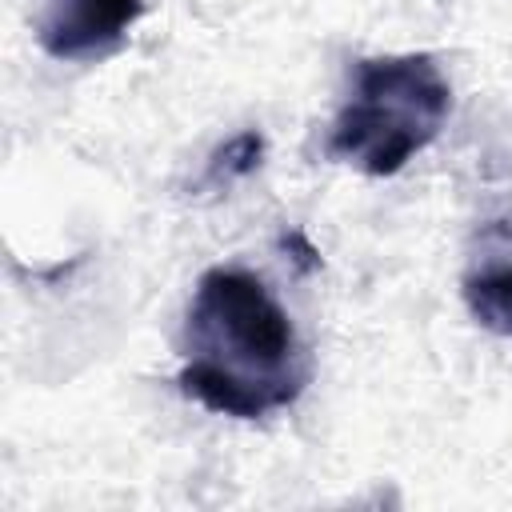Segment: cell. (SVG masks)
Returning <instances> with one entry per match:
<instances>
[{
  "label": "cell",
  "mask_w": 512,
  "mask_h": 512,
  "mask_svg": "<svg viewBox=\"0 0 512 512\" xmlns=\"http://www.w3.org/2000/svg\"><path fill=\"white\" fill-rule=\"evenodd\" d=\"M452 84L428 52L364 56L352 68V92L332 120L324 152L364 176H396L444 128Z\"/></svg>",
  "instance_id": "2"
},
{
  "label": "cell",
  "mask_w": 512,
  "mask_h": 512,
  "mask_svg": "<svg viewBox=\"0 0 512 512\" xmlns=\"http://www.w3.org/2000/svg\"><path fill=\"white\" fill-rule=\"evenodd\" d=\"M464 304L472 320L496 336H512V260H480L464 272Z\"/></svg>",
  "instance_id": "4"
},
{
  "label": "cell",
  "mask_w": 512,
  "mask_h": 512,
  "mask_svg": "<svg viewBox=\"0 0 512 512\" xmlns=\"http://www.w3.org/2000/svg\"><path fill=\"white\" fill-rule=\"evenodd\" d=\"M176 384L200 408L232 420H260L300 400L312 356L272 296L248 268H208L180 328Z\"/></svg>",
  "instance_id": "1"
},
{
  "label": "cell",
  "mask_w": 512,
  "mask_h": 512,
  "mask_svg": "<svg viewBox=\"0 0 512 512\" xmlns=\"http://www.w3.org/2000/svg\"><path fill=\"white\" fill-rule=\"evenodd\" d=\"M264 160V132L248 128V132H236L232 140H224L212 156H208V168H204V180L200 188H232L240 180H248Z\"/></svg>",
  "instance_id": "5"
},
{
  "label": "cell",
  "mask_w": 512,
  "mask_h": 512,
  "mask_svg": "<svg viewBox=\"0 0 512 512\" xmlns=\"http://www.w3.org/2000/svg\"><path fill=\"white\" fill-rule=\"evenodd\" d=\"M140 16L144 0H28L40 52L64 64H100L116 56Z\"/></svg>",
  "instance_id": "3"
},
{
  "label": "cell",
  "mask_w": 512,
  "mask_h": 512,
  "mask_svg": "<svg viewBox=\"0 0 512 512\" xmlns=\"http://www.w3.org/2000/svg\"><path fill=\"white\" fill-rule=\"evenodd\" d=\"M280 244H284V252L292 256V264H296L300 272H316V268H320V252L308 244V236H304L300 228L284 232V236H280Z\"/></svg>",
  "instance_id": "6"
}]
</instances>
